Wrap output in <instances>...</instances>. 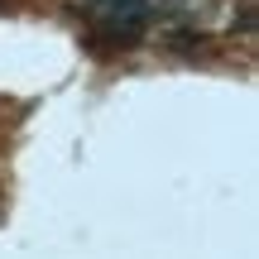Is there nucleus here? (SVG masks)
<instances>
[{"label": "nucleus", "instance_id": "nucleus-1", "mask_svg": "<svg viewBox=\"0 0 259 259\" xmlns=\"http://www.w3.org/2000/svg\"><path fill=\"white\" fill-rule=\"evenodd\" d=\"M87 34L111 48L144 44L158 24H178L197 10V0H72Z\"/></svg>", "mask_w": 259, "mask_h": 259}]
</instances>
